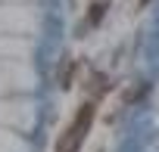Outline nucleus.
Masks as SVG:
<instances>
[{
    "mask_svg": "<svg viewBox=\"0 0 159 152\" xmlns=\"http://www.w3.org/2000/svg\"><path fill=\"white\" fill-rule=\"evenodd\" d=\"M140 6H147V0H140Z\"/></svg>",
    "mask_w": 159,
    "mask_h": 152,
    "instance_id": "20e7f679",
    "label": "nucleus"
},
{
    "mask_svg": "<svg viewBox=\"0 0 159 152\" xmlns=\"http://www.w3.org/2000/svg\"><path fill=\"white\" fill-rule=\"evenodd\" d=\"M75 74H78V62H75V59H69V62L62 65V71H59V87H62V90H69V87H72Z\"/></svg>",
    "mask_w": 159,
    "mask_h": 152,
    "instance_id": "7ed1b4c3",
    "label": "nucleus"
},
{
    "mask_svg": "<svg viewBox=\"0 0 159 152\" xmlns=\"http://www.w3.org/2000/svg\"><path fill=\"white\" fill-rule=\"evenodd\" d=\"M94 112H97V103L88 99L81 109L75 112V118H72V124L66 127V133L56 140V152H78V146L84 143V137H88V130H91V124H94Z\"/></svg>",
    "mask_w": 159,
    "mask_h": 152,
    "instance_id": "f257e3e1",
    "label": "nucleus"
},
{
    "mask_svg": "<svg viewBox=\"0 0 159 152\" xmlns=\"http://www.w3.org/2000/svg\"><path fill=\"white\" fill-rule=\"evenodd\" d=\"M106 10H109V3H106V0H94V3H91V10H88V16H84V25H88V28L100 25V22H103V16H106Z\"/></svg>",
    "mask_w": 159,
    "mask_h": 152,
    "instance_id": "f03ea898",
    "label": "nucleus"
}]
</instances>
